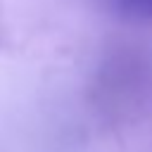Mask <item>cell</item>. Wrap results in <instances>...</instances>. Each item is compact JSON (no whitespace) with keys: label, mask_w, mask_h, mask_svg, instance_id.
Here are the masks:
<instances>
[{"label":"cell","mask_w":152,"mask_h":152,"mask_svg":"<svg viewBox=\"0 0 152 152\" xmlns=\"http://www.w3.org/2000/svg\"><path fill=\"white\" fill-rule=\"evenodd\" d=\"M121 14L135 19H152V0H109Z\"/></svg>","instance_id":"1"}]
</instances>
